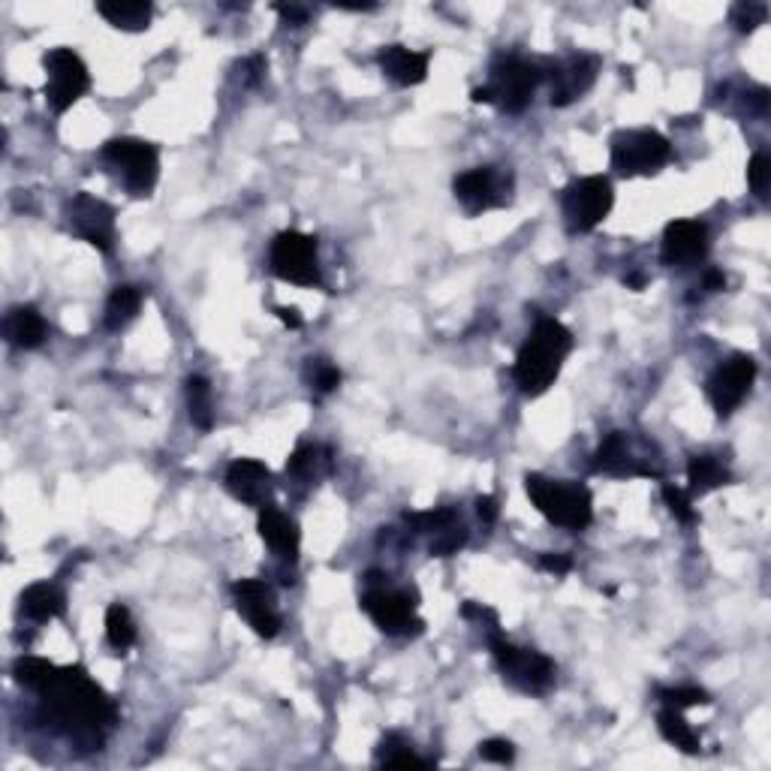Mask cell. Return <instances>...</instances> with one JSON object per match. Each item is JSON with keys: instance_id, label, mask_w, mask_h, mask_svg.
Here are the masks:
<instances>
[{"instance_id": "1", "label": "cell", "mask_w": 771, "mask_h": 771, "mask_svg": "<svg viewBox=\"0 0 771 771\" xmlns=\"http://www.w3.org/2000/svg\"><path fill=\"white\" fill-rule=\"evenodd\" d=\"M40 699L49 708V718L61 732H67L79 745L100 747L103 732L118 723V708L108 693L94 684L81 666L57 669L54 678L40 691Z\"/></svg>"}, {"instance_id": "2", "label": "cell", "mask_w": 771, "mask_h": 771, "mask_svg": "<svg viewBox=\"0 0 771 771\" xmlns=\"http://www.w3.org/2000/svg\"><path fill=\"white\" fill-rule=\"evenodd\" d=\"M573 350V335L564 323L545 317L534 325L530 338L518 350L513 365V377L518 389L530 398L542 395L549 386H555L557 374L564 368V359Z\"/></svg>"}, {"instance_id": "3", "label": "cell", "mask_w": 771, "mask_h": 771, "mask_svg": "<svg viewBox=\"0 0 771 771\" xmlns=\"http://www.w3.org/2000/svg\"><path fill=\"white\" fill-rule=\"evenodd\" d=\"M530 503L540 510L552 525L564 530H584L594 518V498L579 483L564 479H545L540 474L525 476Z\"/></svg>"}, {"instance_id": "4", "label": "cell", "mask_w": 771, "mask_h": 771, "mask_svg": "<svg viewBox=\"0 0 771 771\" xmlns=\"http://www.w3.org/2000/svg\"><path fill=\"white\" fill-rule=\"evenodd\" d=\"M542 73L537 64H530L525 57H501L491 67V81L486 88H476L474 103H494L501 112L518 115L530 106L534 91L540 88Z\"/></svg>"}, {"instance_id": "5", "label": "cell", "mask_w": 771, "mask_h": 771, "mask_svg": "<svg viewBox=\"0 0 771 771\" xmlns=\"http://www.w3.org/2000/svg\"><path fill=\"white\" fill-rule=\"evenodd\" d=\"M100 157L118 172L124 188L130 190L133 196H149L157 184L160 154L145 139H112L103 145Z\"/></svg>"}, {"instance_id": "6", "label": "cell", "mask_w": 771, "mask_h": 771, "mask_svg": "<svg viewBox=\"0 0 771 771\" xmlns=\"http://www.w3.org/2000/svg\"><path fill=\"white\" fill-rule=\"evenodd\" d=\"M488 645H491V654L498 660V669H501L503 678L513 684L515 691L540 696V693H545L555 684V664L545 654H540V651L518 648L513 642H506L501 633H494V637L488 639Z\"/></svg>"}, {"instance_id": "7", "label": "cell", "mask_w": 771, "mask_h": 771, "mask_svg": "<svg viewBox=\"0 0 771 771\" xmlns=\"http://www.w3.org/2000/svg\"><path fill=\"white\" fill-rule=\"evenodd\" d=\"M669 160L672 145L657 130H621L612 136V166L621 176H654Z\"/></svg>"}, {"instance_id": "8", "label": "cell", "mask_w": 771, "mask_h": 771, "mask_svg": "<svg viewBox=\"0 0 771 771\" xmlns=\"http://www.w3.org/2000/svg\"><path fill=\"white\" fill-rule=\"evenodd\" d=\"M271 271L296 286H320L323 271H320V254H317V239L305 232L286 230L281 232L269 250Z\"/></svg>"}, {"instance_id": "9", "label": "cell", "mask_w": 771, "mask_h": 771, "mask_svg": "<svg viewBox=\"0 0 771 771\" xmlns=\"http://www.w3.org/2000/svg\"><path fill=\"white\" fill-rule=\"evenodd\" d=\"M612 205H615V193H612V181L603 176H588L573 181L564 190V220H567L569 232H591L609 217Z\"/></svg>"}, {"instance_id": "10", "label": "cell", "mask_w": 771, "mask_h": 771, "mask_svg": "<svg viewBox=\"0 0 771 771\" xmlns=\"http://www.w3.org/2000/svg\"><path fill=\"white\" fill-rule=\"evenodd\" d=\"M42 64H46V103L52 112L61 115L88 94L91 76L85 61L73 49H52Z\"/></svg>"}, {"instance_id": "11", "label": "cell", "mask_w": 771, "mask_h": 771, "mask_svg": "<svg viewBox=\"0 0 771 771\" xmlns=\"http://www.w3.org/2000/svg\"><path fill=\"white\" fill-rule=\"evenodd\" d=\"M455 200L464 205L467 215H483L491 208H503L513 200V176L494 166H476L471 172L455 178Z\"/></svg>"}, {"instance_id": "12", "label": "cell", "mask_w": 771, "mask_h": 771, "mask_svg": "<svg viewBox=\"0 0 771 771\" xmlns=\"http://www.w3.org/2000/svg\"><path fill=\"white\" fill-rule=\"evenodd\" d=\"M64 217H67L73 235L94 244L103 254H112V247H115V208L112 205L97 200L91 193H76L64 205Z\"/></svg>"}, {"instance_id": "13", "label": "cell", "mask_w": 771, "mask_h": 771, "mask_svg": "<svg viewBox=\"0 0 771 771\" xmlns=\"http://www.w3.org/2000/svg\"><path fill=\"white\" fill-rule=\"evenodd\" d=\"M362 609L389 637H410V633L422 630V621L416 618V600L410 591L374 588L362 596Z\"/></svg>"}, {"instance_id": "14", "label": "cell", "mask_w": 771, "mask_h": 771, "mask_svg": "<svg viewBox=\"0 0 771 771\" xmlns=\"http://www.w3.org/2000/svg\"><path fill=\"white\" fill-rule=\"evenodd\" d=\"M754 380H757V362H754V356H745V352L727 359L711 374V380H708V398H711V407L718 410V416H730L732 410L745 401Z\"/></svg>"}, {"instance_id": "15", "label": "cell", "mask_w": 771, "mask_h": 771, "mask_svg": "<svg viewBox=\"0 0 771 771\" xmlns=\"http://www.w3.org/2000/svg\"><path fill=\"white\" fill-rule=\"evenodd\" d=\"M235 606L244 615V621L250 624V630L262 639H274L281 630V615L274 606V594L266 582L259 579H242L232 584Z\"/></svg>"}, {"instance_id": "16", "label": "cell", "mask_w": 771, "mask_h": 771, "mask_svg": "<svg viewBox=\"0 0 771 771\" xmlns=\"http://www.w3.org/2000/svg\"><path fill=\"white\" fill-rule=\"evenodd\" d=\"M596 474L609 476H654L657 471L651 467L648 459H642L633 449V437L624 432H612L594 455Z\"/></svg>"}, {"instance_id": "17", "label": "cell", "mask_w": 771, "mask_h": 771, "mask_svg": "<svg viewBox=\"0 0 771 771\" xmlns=\"http://www.w3.org/2000/svg\"><path fill=\"white\" fill-rule=\"evenodd\" d=\"M227 488L235 501L247 503V506H262L274 491V476L262 461L239 459L227 467Z\"/></svg>"}, {"instance_id": "18", "label": "cell", "mask_w": 771, "mask_h": 771, "mask_svg": "<svg viewBox=\"0 0 771 771\" xmlns=\"http://www.w3.org/2000/svg\"><path fill=\"white\" fill-rule=\"evenodd\" d=\"M708 254V227L699 220H676L664 232V257L666 266H688Z\"/></svg>"}, {"instance_id": "19", "label": "cell", "mask_w": 771, "mask_h": 771, "mask_svg": "<svg viewBox=\"0 0 771 771\" xmlns=\"http://www.w3.org/2000/svg\"><path fill=\"white\" fill-rule=\"evenodd\" d=\"M596 69H600V61L591 54H579V57H569L567 64H561L552 73V106H569L573 100H579L594 85Z\"/></svg>"}, {"instance_id": "20", "label": "cell", "mask_w": 771, "mask_h": 771, "mask_svg": "<svg viewBox=\"0 0 771 771\" xmlns=\"http://www.w3.org/2000/svg\"><path fill=\"white\" fill-rule=\"evenodd\" d=\"M380 69L401 88H413L420 85L428 76V61L432 54L428 52H413L407 46H386L383 52L377 54Z\"/></svg>"}, {"instance_id": "21", "label": "cell", "mask_w": 771, "mask_h": 771, "mask_svg": "<svg viewBox=\"0 0 771 771\" xmlns=\"http://www.w3.org/2000/svg\"><path fill=\"white\" fill-rule=\"evenodd\" d=\"M3 338L15 350H37V347H42V340L49 338V325H46L37 308L18 305L3 320Z\"/></svg>"}, {"instance_id": "22", "label": "cell", "mask_w": 771, "mask_h": 771, "mask_svg": "<svg viewBox=\"0 0 771 771\" xmlns=\"http://www.w3.org/2000/svg\"><path fill=\"white\" fill-rule=\"evenodd\" d=\"M259 537H262V542L269 545L274 555L284 557L290 564H296L298 542L301 540H298L296 522H293L290 515L274 510V506H266V510L259 513Z\"/></svg>"}, {"instance_id": "23", "label": "cell", "mask_w": 771, "mask_h": 771, "mask_svg": "<svg viewBox=\"0 0 771 771\" xmlns=\"http://www.w3.org/2000/svg\"><path fill=\"white\" fill-rule=\"evenodd\" d=\"M332 471V452L325 447H298L286 461V479L298 486H317Z\"/></svg>"}, {"instance_id": "24", "label": "cell", "mask_w": 771, "mask_h": 771, "mask_svg": "<svg viewBox=\"0 0 771 771\" xmlns=\"http://www.w3.org/2000/svg\"><path fill=\"white\" fill-rule=\"evenodd\" d=\"M67 609V596L52 582H37L22 594V615L30 621L46 624L52 618H61Z\"/></svg>"}, {"instance_id": "25", "label": "cell", "mask_w": 771, "mask_h": 771, "mask_svg": "<svg viewBox=\"0 0 771 771\" xmlns=\"http://www.w3.org/2000/svg\"><path fill=\"white\" fill-rule=\"evenodd\" d=\"M97 13L118 30L139 34V30H149L154 10H151V3H142V0H115V3H97Z\"/></svg>"}, {"instance_id": "26", "label": "cell", "mask_w": 771, "mask_h": 771, "mask_svg": "<svg viewBox=\"0 0 771 771\" xmlns=\"http://www.w3.org/2000/svg\"><path fill=\"white\" fill-rule=\"evenodd\" d=\"M139 308H142V290H136V286H115V293L106 301L103 325H106L108 332H121L124 325L133 323Z\"/></svg>"}, {"instance_id": "27", "label": "cell", "mask_w": 771, "mask_h": 771, "mask_svg": "<svg viewBox=\"0 0 771 771\" xmlns=\"http://www.w3.org/2000/svg\"><path fill=\"white\" fill-rule=\"evenodd\" d=\"M657 730H660V735H664L666 742L676 745L678 750H684V754H699V735L693 732V727L688 723V720L681 718L678 708H669V705H666L664 711L657 715Z\"/></svg>"}, {"instance_id": "28", "label": "cell", "mask_w": 771, "mask_h": 771, "mask_svg": "<svg viewBox=\"0 0 771 771\" xmlns=\"http://www.w3.org/2000/svg\"><path fill=\"white\" fill-rule=\"evenodd\" d=\"M688 479H691V494H708L730 483V471L715 455H696L688 464Z\"/></svg>"}, {"instance_id": "29", "label": "cell", "mask_w": 771, "mask_h": 771, "mask_svg": "<svg viewBox=\"0 0 771 771\" xmlns=\"http://www.w3.org/2000/svg\"><path fill=\"white\" fill-rule=\"evenodd\" d=\"M188 410H190V422L200 428V432H208L211 422H215V407H211V383L205 377H190L188 380Z\"/></svg>"}, {"instance_id": "30", "label": "cell", "mask_w": 771, "mask_h": 771, "mask_svg": "<svg viewBox=\"0 0 771 771\" xmlns=\"http://www.w3.org/2000/svg\"><path fill=\"white\" fill-rule=\"evenodd\" d=\"M106 639L115 651H127L136 645V621L127 606L112 603L106 612Z\"/></svg>"}, {"instance_id": "31", "label": "cell", "mask_w": 771, "mask_h": 771, "mask_svg": "<svg viewBox=\"0 0 771 771\" xmlns=\"http://www.w3.org/2000/svg\"><path fill=\"white\" fill-rule=\"evenodd\" d=\"M54 672H57V666L49 664V660H40V657H22V660L13 666L15 681L34 693H40L42 688L52 681Z\"/></svg>"}, {"instance_id": "32", "label": "cell", "mask_w": 771, "mask_h": 771, "mask_svg": "<svg viewBox=\"0 0 771 771\" xmlns=\"http://www.w3.org/2000/svg\"><path fill=\"white\" fill-rule=\"evenodd\" d=\"M380 762L383 766H432V759L420 757L413 747L407 745V742H401L398 735H389L383 745H380Z\"/></svg>"}, {"instance_id": "33", "label": "cell", "mask_w": 771, "mask_h": 771, "mask_svg": "<svg viewBox=\"0 0 771 771\" xmlns=\"http://www.w3.org/2000/svg\"><path fill=\"white\" fill-rule=\"evenodd\" d=\"M407 525L416 534H437L455 525V510H428V513H407Z\"/></svg>"}, {"instance_id": "34", "label": "cell", "mask_w": 771, "mask_h": 771, "mask_svg": "<svg viewBox=\"0 0 771 771\" xmlns=\"http://www.w3.org/2000/svg\"><path fill=\"white\" fill-rule=\"evenodd\" d=\"M308 380H311V386L317 393L329 395L340 386V371L332 362H325V359H311L308 362Z\"/></svg>"}, {"instance_id": "35", "label": "cell", "mask_w": 771, "mask_h": 771, "mask_svg": "<svg viewBox=\"0 0 771 771\" xmlns=\"http://www.w3.org/2000/svg\"><path fill=\"white\" fill-rule=\"evenodd\" d=\"M766 15H769L766 3L747 0V3H738V7L732 10V25L738 27L742 34H750V30H757L759 25H766Z\"/></svg>"}, {"instance_id": "36", "label": "cell", "mask_w": 771, "mask_h": 771, "mask_svg": "<svg viewBox=\"0 0 771 771\" xmlns=\"http://www.w3.org/2000/svg\"><path fill=\"white\" fill-rule=\"evenodd\" d=\"M464 542H467V530L461 528V525H449V528L437 530V534H434L432 555L434 557L455 555V552H459Z\"/></svg>"}, {"instance_id": "37", "label": "cell", "mask_w": 771, "mask_h": 771, "mask_svg": "<svg viewBox=\"0 0 771 771\" xmlns=\"http://www.w3.org/2000/svg\"><path fill=\"white\" fill-rule=\"evenodd\" d=\"M769 176H771V163H769V154H754L750 157V163H747V184H750V190L757 193L759 200H766L769 196Z\"/></svg>"}, {"instance_id": "38", "label": "cell", "mask_w": 771, "mask_h": 771, "mask_svg": "<svg viewBox=\"0 0 771 771\" xmlns=\"http://www.w3.org/2000/svg\"><path fill=\"white\" fill-rule=\"evenodd\" d=\"M660 699H664V705H669V708H678V711L693 708V705L711 703L708 693L699 691V688H669V691H660Z\"/></svg>"}, {"instance_id": "39", "label": "cell", "mask_w": 771, "mask_h": 771, "mask_svg": "<svg viewBox=\"0 0 771 771\" xmlns=\"http://www.w3.org/2000/svg\"><path fill=\"white\" fill-rule=\"evenodd\" d=\"M664 501L666 506H669V513L676 515L678 522H684V525H693V522H696V513H693L691 494H688V491H681V488L676 486H664Z\"/></svg>"}, {"instance_id": "40", "label": "cell", "mask_w": 771, "mask_h": 771, "mask_svg": "<svg viewBox=\"0 0 771 771\" xmlns=\"http://www.w3.org/2000/svg\"><path fill=\"white\" fill-rule=\"evenodd\" d=\"M479 757L486 759V762H501V766H506V762H513L515 759V750L513 745L503 742V738H488V742L479 745Z\"/></svg>"}, {"instance_id": "41", "label": "cell", "mask_w": 771, "mask_h": 771, "mask_svg": "<svg viewBox=\"0 0 771 771\" xmlns=\"http://www.w3.org/2000/svg\"><path fill=\"white\" fill-rule=\"evenodd\" d=\"M540 569H545V573H555V576H567L569 569H573V557L569 555H542Z\"/></svg>"}, {"instance_id": "42", "label": "cell", "mask_w": 771, "mask_h": 771, "mask_svg": "<svg viewBox=\"0 0 771 771\" xmlns=\"http://www.w3.org/2000/svg\"><path fill=\"white\" fill-rule=\"evenodd\" d=\"M274 10H278V15L284 18L286 25L298 27V25H305V22H308V10H305V7H286V3H278Z\"/></svg>"}, {"instance_id": "43", "label": "cell", "mask_w": 771, "mask_h": 771, "mask_svg": "<svg viewBox=\"0 0 771 771\" xmlns=\"http://www.w3.org/2000/svg\"><path fill=\"white\" fill-rule=\"evenodd\" d=\"M476 513H479V518H483L486 525H494V522H498V501H494L491 494H483V498L476 501Z\"/></svg>"}, {"instance_id": "44", "label": "cell", "mask_w": 771, "mask_h": 771, "mask_svg": "<svg viewBox=\"0 0 771 771\" xmlns=\"http://www.w3.org/2000/svg\"><path fill=\"white\" fill-rule=\"evenodd\" d=\"M703 286L708 290V293H718V290H723V286H727V278H723L720 271H708V274H705Z\"/></svg>"}, {"instance_id": "45", "label": "cell", "mask_w": 771, "mask_h": 771, "mask_svg": "<svg viewBox=\"0 0 771 771\" xmlns=\"http://www.w3.org/2000/svg\"><path fill=\"white\" fill-rule=\"evenodd\" d=\"M278 317H281L284 325H290V329H298V325H301V317H298L296 308H278Z\"/></svg>"}]
</instances>
